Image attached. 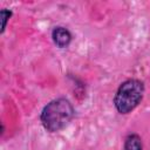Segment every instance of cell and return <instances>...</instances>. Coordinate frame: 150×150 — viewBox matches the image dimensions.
<instances>
[{
  "instance_id": "6da1fadb",
  "label": "cell",
  "mask_w": 150,
  "mask_h": 150,
  "mask_svg": "<svg viewBox=\"0 0 150 150\" xmlns=\"http://www.w3.org/2000/svg\"><path fill=\"white\" fill-rule=\"evenodd\" d=\"M74 116L75 109L71 102L66 97H57L43 107L40 114V121L47 131L59 132L71 122Z\"/></svg>"
},
{
  "instance_id": "7a4b0ae2",
  "label": "cell",
  "mask_w": 150,
  "mask_h": 150,
  "mask_svg": "<svg viewBox=\"0 0 150 150\" xmlns=\"http://www.w3.org/2000/svg\"><path fill=\"white\" fill-rule=\"evenodd\" d=\"M144 83L137 79H129L122 82L114 96V105L116 110L127 115L131 112L143 100L144 96Z\"/></svg>"
},
{
  "instance_id": "3957f363",
  "label": "cell",
  "mask_w": 150,
  "mask_h": 150,
  "mask_svg": "<svg viewBox=\"0 0 150 150\" xmlns=\"http://www.w3.org/2000/svg\"><path fill=\"white\" fill-rule=\"evenodd\" d=\"M52 40L56 47L67 48L73 40V35L68 28L63 26H56L52 30Z\"/></svg>"
},
{
  "instance_id": "277c9868",
  "label": "cell",
  "mask_w": 150,
  "mask_h": 150,
  "mask_svg": "<svg viewBox=\"0 0 150 150\" xmlns=\"http://www.w3.org/2000/svg\"><path fill=\"white\" fill-rule=\"evenodd\" d=\"M124 150H143L141 137L135 132L129 134L124 139Z\"/></svg>"
},
{
  "instance_id": "5b68a950",
  "label": "cell",
  "mask_w": 150,
  "mask_h": 150,
  "mask_svg": "<svg viewBox=\"0 0 150 150\" xmlns=\"http://www.w3.org/2000/svg\"><path fill=\"white\" fill-rule=\"evenodd\" d=\"M13 15V12L11 9H7V8H2L0 11V19H1V29H0V33L2 34L6 29V26H7V22L8 20L11 19V16Z\"/></svg>"
}]
</instances>
